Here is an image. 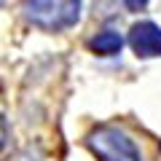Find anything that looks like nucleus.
I'll list each match as a JSON object with an SVG mask.
<instances>
[{"instance_id":"obj_7","label":"nucleus","mask_w":161,"mask_h":161,"mask_svg":"<svg viewBox=\"0 0 161 161\" xmlns=\"http://www.w3.org/2000/svg\"><path fill=\"white\" fill-rule=\"evenodd\" d=\"M3 3H6V0H0V6H3Z\"/></svg>"},{"instance_id":"obj_5","label":"nucleus","mask_w":161,"mask_h":161,"mask_svg":"<svg viewBox=\"0 0 161 161\" xmlns=\"http://www.w3.org/2000/svg\"><path fill=\"white\" fill-rule=\"evenodd\" d=\"M124 6H126L129 11H145L148 0H124Z\"/></svg>"},{"instance_id":"obj_1","label":"nucleus","mask_w":161,"mask_h":161,"mask_svg":"<svg viewBox=\"0 0 161 161\" xmlns=\"http://www.w3.org/2000/svg\"><path fill=\"white\" fill-rule=\"evenodd\" d=\"M22 11L32 27L46 30V32H59V30L78 24L80 0H24Z\"/></svg>"},{"instance_id":"obj_2","label":"nucleus","mask_w":161,"mask_h":161,"mask_svg":"<svg viewBox=\"0 0 161 161\" xmlns=\"http://www.w3.org/2000/svg\"><path fill=\"white\" fill-rule=\"evenodd\" d=\"M86 145L99 161H142L134 140L118 126H97L89 132Z\"/></svg>"},{"instance_id":"obj_6","label":"nucleus","mask_w":161,"mask_h":161,"mask_svg":"<svg viewBox=\"0 0 161 161\" xmlns=\"http://www.w3.org/2000/svg\"><path fill=\"white\" fill-rule=\"evenodd\" d=\"M3 145H6V121L0 118V150H3Z\"/></svg>"},{"instance_id":"obj_4","label":"nucleus","mask_w":161,"mask_h":161,"mask_svg":"<svg viewBox=\"0 0 161 161\" xmlns=\"http://www.w3.org/2000/svg\"><path fill=\"white\" fill-rule=\"evenodd\" d=\"M121 46H124V40H121V35L113 32V30H105L97 38L89 40V48H92L94 54H99V57H113V54L121 51Z\"/></svg>"},{"instance_id":"obj_3","label":"nucleus","mask_w":161,"mask_h":161,"mask_svg":"<svg viewBox=\"0 0 161 161\" xmlns=\"http://www.w3.org/2000/svg\"><path fill=\"white\" fill-rule=\"evenodd\" d=\"M129 46L142 59L161 57V27L153 22H137L129 30Z\"/></svg>"}]
</instances>
